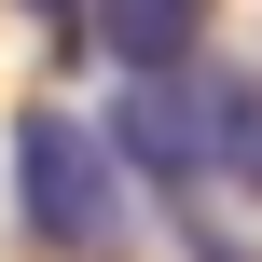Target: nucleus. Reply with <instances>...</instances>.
I'll list each match as a JSON object with an SVG mask.
<instances>
[{
  "label": "nucleus",
  "instance_id": "1",
  "mask_svg": "<svg viewBox=\"0 0 262 262\" xmlns=\"http://www.w3.org/2000/svg\"><path fill=\"white\" fill-rule=\"evenodd\" d=\"M14 221L41 249H111L124 235V180H111V152H97L83 111H28L14 124Z\"/></svg>",
  "mask_w": 262,
  "mask_h": 262
},
{
  "label": "nucleus",
  "instance_id": "2",
  "mask_svg": "<svg viewBox=\"0 0 262 262\" xmlns=\"http://www.w3.org/2000/svg\"><path fill=\"white\" fill-rule=\"evenodd\" d=\"M124 152H138L152 180H193V166H207V97H180V83H124Z\"/></svg>",
  "mask_w": 262,
  "mask_h": 262
},
{
  "label": "nucleus",
  "instance_id": "3",
  "mask_svg": "<svg viewBox=\"0 0 262 262\" xmlns=\"http://www.w3.org/2000/svg\"><path fill=\"white\" fill-rule=\"evenodd\" d=\"M193 41H207V28H193V14H166V0H152V14H111V55H124L138 83H166V69H193Z\"/></svg>",
  "mask_w": 262,
  "mask_h": 262
},
{
  "label": "nucleus",
  "instance_id": "4",
  "mask_svg": "<svg viewBox=\"0 0 262 262\" xmlns=\"http://www.w3.org/2000/svg\"><path fill=\"white\" fill-rule=\"evenodd\" d=\"M207 166H235V193L262 207V83H235V97H207Z\"/></svg>",
  "mask_w": 262,
  "mask_h": 262
}]
</instances>
